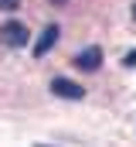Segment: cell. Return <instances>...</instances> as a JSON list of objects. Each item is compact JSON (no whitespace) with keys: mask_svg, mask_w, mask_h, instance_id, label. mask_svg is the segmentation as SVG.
Listing matches in <instances>:
<instances>
[{"mask_svg":"<svg viewBox=\"0 0 136 147\" xmlns=\"http://www.w3.org/2000/svg\"><path fill=\"white\" fill-rule=\"evenodd\" d=\"M55 3H61V0H55Z\"/></svg>","mask_w":136,"mask_h":147,"instance_id":"ba28073f","label":"cell"},{"mask_svg":"<svg viewBox=\"0 0 136 147\" xmlns=\"http://www.w3.org/2000/svg\"><path fill=\"white\" fill-rule=\"evenodd\" d=\"M21 0H0V10H17Z\"/></svg>","mask_w":136,"mask_h":147,"instance_id":"5b68a950","label":"cell"},{"mask_svg":"<svg viewBox=\"0 0 136 147\" xmlns=\"http://www.w3.org/2000/svg\"><path fill=\"white\" fill-rule=\"evenodd\" d=\"M71 65H75L78 72H95V69L102 65V48H95V45H92V48L78 51V55L71 58Z\"/></svg>","mask_w":136,"mask_h":147,"instance_id":"7a4b0ae2","label":"cell"},{"mask_svg":"<svg viewBox=\"0 0 136 147\" xmlns=\"http://www.w3.org/2000/svg\"><path fill=\"white\" fill-rule=\"evenodd\" d=\"M129 14H133V21H136V0H133V10H129Z\"/></svg>","mask_w":136,"mask_h":147,"instance_id":"52a82bcc","label":"cell"},{"mask_svg":"<svg viewBox=\"0 0 136 147\" xmlns=\"http://www.w3.org/2000/svg\"><path fill=\"white\" fill-rule=\"evenodd\" d=\"M27 24H21V21H7L3 28H0V45H7V48H24L27 45Z\"/></svg>","mask_w":136,"mask_h":147,"instance_id":"6da1fadb","label":"cell"},{"mask_svg":"<svg viewBox=\"0 0 136 147\" xmlns=\"http://www.w3.org/2000/svg\"><path fill=\"white\" fill-rule=\"evenodd\" d=\"M123 65H129V69H133V65H136V51H129V55H126V62H123Z\"/></svg>","mask_w":136,"mask_h":147,"instance_id":"8992f818","label":"cell"},{"mask_svg":"<svg viewBox=\"0 0 136 147\" xmlns=\"http://www.w3.org/2000/svg\"><path fill=\"white\" fill-rule=\"evenodd\" d=\"M58 34H61V31H58V24H48V28L41 31V38L34 41V58L48 55V51H51V45H58Z\"/></svg>","mask_w":136,"mask_h":147,"instance_id":"277c9868","label":"cell"},{"mask_svg":"<svg viewBox=\"0 0 136 147\" xmlns=\"http://www.w3.org/2000/svg\"><path fill=\"white\" fill-rule=\"evenodd\" d=\"M51 92L58 99H82L85 96V89L78 82H71V79H51Z\"/></svg>","mask_w":136,"mask_h":147,"instance_id":"3957f363","label":"cell"}]
</instances>
